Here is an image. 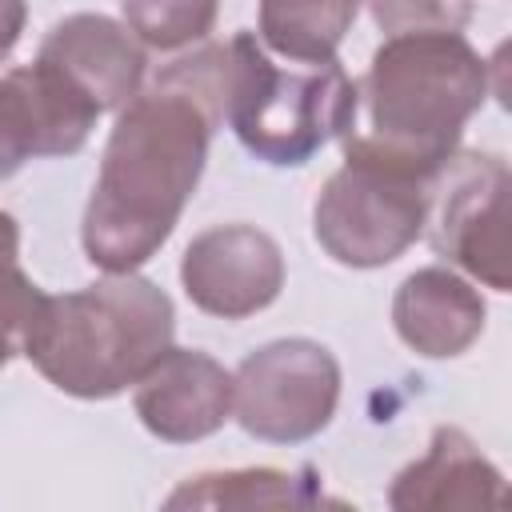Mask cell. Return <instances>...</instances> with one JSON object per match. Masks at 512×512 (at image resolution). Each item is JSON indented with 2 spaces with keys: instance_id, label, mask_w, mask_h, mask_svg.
Listing matches in <instances>:
<instances>
[{
  "instance_id": "obj_7",
  "label": "cell",
  "mask_w": 512,
  "mask_h": 512,
  "mask_svg": "<svg viewBox=\"0 0 512 512\" xmlns=\"http://www.w3.org/2000/svg\"><path fill=\"white\" fill-rule=\"evenodd\" d=\"M508 164L496 152H452L428 180L424 232L436 256L508 292Z\"/></svg>"
},
{
  "instance_id": "obj_2",
  "label": "cell",
  "mask_w": 512,
  "mask_h": 512,
  "mask_svg": "<svg viewBox=\"0 0 512 512\" xmlns=\"http://www.w3.org/2000/svg\"><path fill=\"white\" fill-rule=\"evenodd\" d=\"M488 88V60L460 32L384 36L356 84L368 128H348L340 144L348 156L384 160L432 180L460 148L464 124L480 112Z\"/></svg>"
},
{
  "instance_id": "obj_5",
  "label": "cell",
  "mask_w": 512,
  "mask_h": 512,
  "mask_svg": "<svg viewBox=\"0 0 512 512\" xmlns=\"http://www.w3.org/2000/svg\"><path fill=\"white\" fill-rule=\"evenodd\" d=\"M428 180L384 160L348 156L324 180L312 232L316 244L344 268H384L424 236Z\"/></svg>"
},
{
  "instance_id": "obj_9",
  "label": "cell",
  "mask_w": 512,
  "mask_h": 512,
  "mask_svg": "<svg viewBox=\"0 0 512 512\" xmlns=\"http://www.w3.org/2000/svg\"><path fill=\"white\" fill-rule=\"evenodd\" d=\"M180 280L188 300L220 320L264 312L284 288V252L256 224H216L184 248Z\"/></svg>"
},
{
  "instance_id": "obj_17",
  "label": "cell",
  "mask_w": 512,
  "mask_h": 512,
  "mask_svg": "<svg viewBox=\"0 0 512 512\" xmlns=\"http://www.w3.org/2000/svg\"><path fill=\"white\" fill-rule=\"evenodd\" d=\"M476 0H368V12L384 36L404 32H464Z\"/></svg>"
},
{
  "instance_id": "obj_10",
  "label": "cell",
  "mask_w": 512,
  "mask_h": 512,
  "mask_svg": "<svg viewBox=\"0 0 512 512\" xmlns=\"http://www.w3.org/2000/svg\"><path fill=\"white\" fill-rule=\"evenodd\" d=\"M132 408L164 444L204 440L232 416V372L200 348L168 344L132 384Z\"/></svg>"
},
{
  "instance_id": "obj_19",
  "label": "cell",
  "mask_w": 512,
  "mask_h": 512,
  "mask_svg": "<svg viewBox=\"0 0 512 512\" xmlns=\"http://www.w3.org/2000/svg\"><path fill=\"white\" fill-rule=\"evenodd\" d=\"M24 20H28V0H0V64L20 44Z\"/></svg>"
},
{
  "instance_id": "obj_18",
  "label": "cell",
  "mask_w": 512,
  "mask_h": 512,
  "mask_svg": "<svg viewBox=\"0 0 512 512\" xmlns=\"http://www.w3.org/2000/svg\"><path fill=\"white\" fill-rule=\"evenodd\" d=\"M44 292L20 272V264H0V368L24 356L28 328L40 312Z\"/></svg>"
},
{
  "instance_id": "obj_4",
  "label": "cell",
  "mask_w": 512,
  "mask_h": 512,
  "mask_svg": "<svg viewBox=\"0 0 512 512\" xmlns=\"http://www.w3.org/2000/svg\"><path fill=\"white\" fill-rule=\"evenodd\" d=\"M356 112V84L340 60L276 64L256 32L228 40L224 120L256 160L300 168L356 128Z\"/></svg>"
},
{
  "instance_id": "obj_15",
  "label": "cell",
  "mask_w": 512,
  "mask_h": 512,
  "mask_svg": "<svg viewBox=\"0 0 512 512\" xmlns=\"http://www.w3.org/2000/svg\"><path fill=\"white\" fill-rule=\"evenodd\" d=\"M324 500L312 480H300L280 468H236V472H200L184 480L164 508H304Z\"/></svg>"
},
{
  "instance_id": "obj_8",
  "label": "cell",
  "mask_w": 512,
  "mask_h": 512,
  "mask_svg": "<svg viewBox=\"0 0 512 512\" xmlns=\"http://www.w3.org/2000/svg\"><path fill=\"white\" fill-rule=\"evenodd\" d=\"M100 108L52 64L36 60L0 76V180L36 156H72L88 144Z\"/></svg>"
},
{
  "instance_id": "obj_12",
  "label": "cell",
  "mask_w": 512,
  "mask_h": 512,
  "mask_svg": "<svg viewBox=\"0 0 512 512\" xmlns=\"http://www.w3.org/2000/svg\"><path fill=\"white\" fill-rule=\"evenodd\" d=\"M488 320V304L472 280L444 264L416 268L392 296L396 336L428 360H452L468 352Z\"/></svg>"
},
{
  "instance_id": "obj_16",
  "label": "cell",
  "mask_w": 512,
  "mask_h": 512,
  "mask_svg": "<svg viewBox=\"0 0 512 512\" xmlns=\"http://www.w3.org/2000/svg\"><path fill=\"white\" fill-rule=\"evenodd\" d=\"M128 32L156 52H176L208 40L220 0H120Z\"/></svg>"
},
{
  "instance_id": "obj_6",
  "label": "cell",
  "mask_w": 512,
  "mask_h": 512,
  "mask_svg": "<svg viewBox=\"0 0 512 512\" xmlns=\"http://www.w3.org/2000/svg\"><path fill=\"white\" fill-rule=\"evenodd\" d=\"M340 404L336 356L304 336L248 352L232 376V416L264 444H300L324 432Z\"/></svg>"
},
{
  "instance_id": "obj_14",
  "label": "cell",
  "mask_w": 512,
  "mask_h": 512,
  "mask_svg": "<svg viewBox=\"0 0 512 512\" xmlns=\"http://www.w3.org/2000/svg\"><path fill=\"white\" fill-rule=\"evenodd\" d=\"M360 0H260V44L284 60L320 64L352 32Z\"/></svg>"
},
{
  "instance_id": "obj_3",
  "label": "cell",
  "mask_w": 512,
  "mask_h": 512,
  "mask_svg": "<svg viewBox=\"0 0 512 512\" xmlns=\"http://www.w3.org/2000/svg\"><path fill=\"white\" fill-rule=\"evenodd\" d=\"M172 336V296L148 276L108 272L80 292L44 296L24 356L52 388L76 400H112L148 372Z\"/></svg>"
},
{
  "instance_id": "obj_11",
  "label": "cell",
  "mask_w": 512,
  "mask_h": 512,
  "mask_svg": "<svg viewBox=\"0 0 512 512\" xmlns=\"http://www.w3.org/2000/svg\"><path fill=\"white\" fill-rule=\"evenodd\" d=\"M36 60L68 76L100 108V116L120 112L144 88V68H148L144 44L128 32V24L100 12H76L52 24Z\"/></svg>"
},
{
  "instance_id": "obj_13",
  "label": "cell",
  "mask_w": 512,
  "mask_h": 512,
  "mask_svg": "<svg viewBox=\"0 0 512 512\" xmlns=\"http://www.w3.org/2000/svg\"><path fill=\"white\" fill-rule=\"evenodd\" d=\"M388 504L396 512L496 508V504H504V476L476 448V440L468 432L440 424L432 432L428 452L396 472V480L388 488Z\"/></svg>"
},
{
  "instance_id": "obj_20",
  "label": "cell",
  "mask_w": 512,
  "mask_h": 512,
  "mask_svg": "<svg viewBox=\"0 0 512 512\" xmlns=\"http://www.w3.org/2000/svg\"><path fill=\"white\" fill-rule=\"evenodd\" d=\"M20 256V228L8 212H0V264H16Z\"/></svg>"
},
{
  "instance_id": "obj_1",
  "label": "cell",
  "mask_w": 512,
  "mask_h": 512,
  "mask_svg": "<svg viewBox=\"0 0 512 512\" xmlns=\"http://www.w3.org/2000/svg\"><path fill=\"white\" fill-rule=\"evenodd\" d=\"M224 84L228 44H204L116 112L80 228L96 268L136 272L172 236L224 120Z\"/></svg>"
}]
</instances>
